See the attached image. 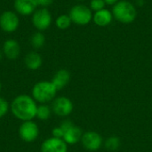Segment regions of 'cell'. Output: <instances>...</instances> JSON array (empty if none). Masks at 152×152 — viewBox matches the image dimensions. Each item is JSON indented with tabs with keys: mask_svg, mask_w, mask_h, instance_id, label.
I'll use <instances>...</instances> for the list:
<instances>
[{
	"mask_svg": "<svg viewBox=\"0 0 152 152\" xmlns=\"http://www.w3.org/2000/svg\"><path fill=\"white\" fill-rule=\"evenodd\" d=\"M1 90H2V84H1V82H0V92H1Z\"/></svg>",
	"mask_w": 152,
	"mask_h": 152,
	"instance_id": "obj_28",
	"label": "cell"
},
{
	"mask_svg": "<svg viewBox=\"0 0 152 152\" xmlns=\"http://www.w3.org/2000/svg\"><path fill=\"white\" fill-rule=\"evenodd\" d=\"M69 81H70V73L64 69L56 71L51 80V82L53 84V86L58 91L63 89L69 84Z\"/></svg>",
	"mask_w": 152,
	"mask_h": 152,
	"instance_id": "obj_13",
	"label": "cell"
},
{
	"mask_svg": "<svg viewBox=\"0 0 152 152\" xmlns=\"http://www.w3.org/2000/svg\"><path fill=\"white\" fill-rule=\"evenodd\" d=\"M52 136L55 137V138H60V139H63L64 136V131L62 130V128L59 126L54 127L52 130Z\"/></svg>",
	"mask_w": 152,
	"mask_h": 152,
	"instance_id": "obj_23",
	"label": "cell"
},
{
	"mask_svg": "<svg viewBox=\"0 0 152 152\" xmlns=\"http://www.w3.org/2000/svg\"><path fill=\"white\" fill-rule=\"evenodd\" d=\"M20 19L16 12L12 11H4L0 14V28L6 33H12L18 29Z\"/></svg>",
	"mask_w": 152,
	"mask_h": 152,
	"instance_id": "obj_8",
	"label": "cell"
},
{
	"mask_svg": "<svg viewBox=\"0 0 152 152\" xmlns=\"http://www.w3.org/2000/svg\"><path fill=\"white\" fill-rule=\"evenodd\" d=\"M120 145H121V142H120V139L118 136H110V137H109L106 140L105 143H104L105 148L108 151H118L119 149Z\"/></svg>",
	"mask_w": 152,
	"mask_h": 152,
	"instance_id": "obj_20",
	"label": "cell"
},
{
	"mask_svg": "<svg viewBox=\"0 0 152 152\" xmlns=\"http://www.w3.org/2000/svg\"><path fill=\"white\" fill-rule=\"evenodd\" d=\"M38 103L28 94H19L10 103V111L12 116L23 122L34 120L37 115Z\"/></svg>",
	"mask_w": 152,
	"mask_h": 152,
	"instance_id": "obj_1",
	"label": "cell"
},
{
	"mask_svg": "<svg viewBox=\"0 0 152 152\" xmlns=\"http://www.w3.org/2000/svg\"><path fill=\"white\" fill-rule=\"evenodd\" d=\"M18 134L20 138L25 142H33L39 136L38 125L34 120L23 121L19 126Z\"/></svg>",
	"mask_w": 152,
	"mask_h": 152,
	"instance_id": "obj_5",
	"label": "cell"
},
{
	"mask_svg": "<svg viewBox=\"0 0 152 152\" xmlns=\"http://www.w3.org/2000/svg\"><path fill=\"white\" fill-rule=\"evenodd\" d=\"M68 145L63 139L50 137L45 139L41 147L40 152H67Z\"/></svg>",
	"mask_w": 152,
	"mask_h": 152,
	"instance_id": "obj_10",
	"label": "cell"
},
{
	"mask_svg": "<svg viewBox=\"0 0 152 152\" xmlns=\"http://www.w3.org/2000/svg\"><path fill=\"white\" fill-rule=\"evenodd\" d=\"M81 142L86 150L90 151H95L102 147V138L98 133L94 131H88L83 134Z\"/></svg>",
	"mask_w": 152,
	"mask_h": 152,
	"instance_id": "obj_9",
	"label": "cell"
},
{
	"mask_svg": "<svg viewBox=\"0 0 152 152\" xmlns=\"http://www.w3.org/2000/svg\"><path fill=\"white\" fill-rule=\"evenodd\" d=\"M71 21L77 25H87L93 20L92 10L85 4H76L69 11Z\"/></svg>",
	"mask_w": 152,
	"mask_h": 152,
	"instance_id": "obj_4",
	"label": "cell"
},
{
	"mask_svg": "<svg viewBox=\"0 0 152 152\" xmlns=\"http://www.w3.org/2000/svg\"><path fill=\"white\" fill-rule=\"evenodd\" d=\"M3 55H4V53H3V51L0 49V61L2 60V58H3Z\"/></svg>",
	"mask_w": 152,
	"mask_h": 152,
	"instance_id": "obj_27",
	"label": "cell"
},
{
	"mask_svg": "<svg viewBox=\"0 0 152 152\" xmlns=\"http://www.w3.org/2000/svg\"><path fill=\"white\" fill-rule=\"evenodd\" d=\"M52 113L53 110L51 106H49L48 104H38L36 118L41 121H45L51 118Z\"/></svg>",
	"mask_w": 152,
	"mask_h": 152,
	"instance_id": "obj_17",
	"label": "cell"
},
{
	"mask_svg": "<svg viewBox=\"0 0 152 152\" xmlns=\"http://www.w3.org/2000/svg\"><path fill=\"white\" fill-rule=\"evenodd\" d=\"M53 17L47 8H40L32 14V24L38 31L46 30L52 24Z\"/></svg>",
	"mask_w": 152,
	"mask_h": 152,
	"instance_id": "obj_7",
	"label": "cell"
},
{
	"mask_svg": "<svg viewBox=\"0 0 152 152\" xmlns=\"http://www.w3.org/2000/svg\"><path fill=\"white\" fill-rule=\"evenodd\" d=\"M112 19H113L112 12L105 8L98 12H95V13L93 15L94 22L99 27H106L110 25L112 21Z\"/></svg>",
	"mask_w": 152,
	"mask_h": 152,
	"instance_id": "obj_15",
	"label": "cell"
},
{
	"mask_svg": "<svg viewBox=\"0 0 152 152\" xmlns=\"http://www.w3.org/2000/svg\"><path fill=\"white\" fill-rule=\"evenodd\" d=\"M71 23H72L71 19H70L69 15H67V14H61V15L58 16L55 20V24H56L57 28L60 29L69 28L70 27Z\"/></svg>",
	"mask_w": 152,
	"mask_h": 152,
	"instance_id": "obj_19",
	"label": "cell"
},
{
	"mask_svg": "<svg viewBox=\"0 0 152 152\" xmlns=\"http://www.w3.org/2000/svg\"><path fill=\"white\" fill-rule=\"evenodd\" d=\"M82 135V130L79 127L73 125L71 127H69L68 130L64 132L63 141L67 144H76L81 141Z\"/></svg>",
	"mask_w": 152,
	"mask_h": 152,
	"instance_id": "obj_16",
	"label": "cell"
},
{
	"mask_svg": "<svg viewBox=\"0 0 152 152\" xmlns=\"http://www.w3.org/2000/svg\"><path fill=\"white\" fill-rule=\"evenodd\" d=\"M77 1H84V0H77Z\"/></svg>",
	"mask_w": 152,
	"mask_h": 152,
	"instance_id": "obj_29",
	"label": "cell"
},
{
	"mask_svg": "<svg viewBox=\"0 0 152 152\" xmlns=\"http://www.w3.org/2000/svg\"><path fill=\"white\" fill-rule=\"evenodd\" d=\"M136 2V4L139 5V6H142L143 4H144V0H134Z\"/></svg>",
	"mask_w": 152,
	"mask_h": 152,
	"instance_id": "obj_26",
	"label": "cell"
},
{
	"mask_svg": "<svg viewBox=\"0 0 152 152\" xmlns=\"http://www.w3.org/2000/svg\"><path fill=\"white\" fill-rule=\"evenodd\" d=\"M3 53L9 60H16L20 54V45L17 40L10 38L3 45Z\"/></svg>",
	"mask_w": 152,
	"mask_h": 152,
	"instance_id": "obj_12",
	"label": "cell"
},
{
	"mask_svg": "<svg viewBox=\"0 0 152 152\" xmlns=\"http://www.w3.org/2000/svg\"><path fill=\"white\" fill-rule=\"evenodd\" d=\"M45 43V37L41 31H37L31 36L30 44L33 48L40 49L44 46Z\"/></svg>",
	"mask_w": 152,
	"mask_h": 152,
	"instance_id": "obj_18",
	"label": "cell"
},
{
	"mask_svg": "<svg viewBox=\"0 0 152 152\" xmlns=\"http://www.w3.org/2000/svg\"><path fill=\"white\" fill-rule=\"evenodd\" d=\"M36 2L37 6H41V8H46L53 4V0H36Z\"/></svg>",
	"mask_w": 152,
	"mask_h": 152,
	"instance_id": "obj_24",
	"label": "cell"
},
{
	"mask_svg": "<svg viewBox=\"0 0 152 152\" xmlns=\"http://www.w3.org/2000/svg\"><path fill=\"white\" fill-rule=\"evenodd\" d=\"M10 111V103L3 97H0V119Z\"/></svg>",
	"mask_w": 152,
	"mask_h": 152,
	"instance_id": "obj_21",
	"label": "cell"
},
{
	"mask_svg": "<svg viewBox=\"0 0 152 152\" xmlns=\"http://www.w3.org/2000/svg\"><path fill=\"white\" fill-rule=\"evenodd\" d=\"M24 64L26 68L30 70H37L43 64V58L37 52H30L26 54L24 58Z\"/></svg>",
	"mask_w": 152,
	"mask_h": 152,
	"instance_id": "obj_14",
	"label": "cell"
},
{
	"mask_svg": "<svg viewBox=\"0 0 152 152\" xmlns=\"http://www.w3.org/2000/svg\"><path fill=\"white\" fill-rule=\"evenodd\" d=\"M51 108L54 115L60 118H65L72 113L74 106L70 99L65 96H60L52 102Z\"/></svg>",
	"mask_w": 152,
	"mask_h": 152,
	"instance_id": "obj_6",
	"label": "cell"
},
{
	"mask_svg": "<svg viewBox=\"0 0 152 152\" xmlns=\"http://www.w3.org/2000/svg\"><path fill=\"white\" fill-rule=\"evenodd\" d=\"M14 9L17 13L22 16L32 15L37 10L36 0H14Z\"/></svg>",
	"mask_w": 152,
	"mask_h": 152,
	"instance_id": "obj_11",
	"label": "cell"
},
{
	"mask_svg": "<svg viewBox=\"0 0 152 152\" xmlns=\"http://www.w3.org/2000/svg\"><path fill=\"white\" fill-rule=\"evenodd\" d=\"M105 5L106 4L104 0H91L90 2V9L94 12H98L100 10L104 9Z\"/></svg>",
	"mask_w": 152,
	"mask_h": 152,
	"instance_id": "obj_22",
	"label": "cell"
},
{
	"mask_svg": "<svg viewBox=\"0 0 152 152\" xmlns=\"http://www.w3.org/2000/svg\"><path fill=\"white\" fill-rule=\"evenodd\" d=\"M58 90L48 80L37 82L31 89V96L38 104H48L56 98Z\"/></svg>",
	"mask_w": 152,
	"mask_h": 152,
	"instance_id": "obj_2",
	"label": "cell"
},
{
	"mask_svg": "<svg viewBox=\"0 0 152 152\" xmlns=\"http://www.w3.org/2000/svg\"><path fill=\"white\" fill-rule=\"evenodd\" d=\"M118 1H120V0H104L105 4H108V5H114V4H116Z\"/></svg>",
	"mask_w": 152,
	"mask_h": 152,
	"instance_id": "obj_25",
	"label": "cell"
},
{
	"mask_svg": "<svg viewBox=\"0 0 152 152\" xmlns=\"http://www.w3.org/2000/svg\"><path fill=\"white\" fill-rule=\"evenodd\" d=\"M112 14L118 21L124 24H129L135 20L137 17V10L131 2L122 0L113 5Z\"/></svg>",
	"mask_w": 152,
	"mask_h": 152,
	"instance_id": "obj_3",
	"label": "cell"
}]
</instances>
